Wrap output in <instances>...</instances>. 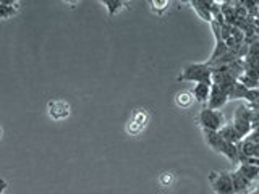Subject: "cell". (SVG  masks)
<instances>
[{
	"instance_id": "obj_1",
	"label": "cell",
	"mask_w": 259,
	"mask_h": 194,
	"mask_svg": "<svg viewBox=\"0 0 259 194\" xmlns=\"http://www.w3.org/2000/svg\"><path fill=\"white\" fill-rule=\"evenodd\" d=\"M238 151V164H254L259 165V137L257 128L253 129L246 137L237 144Z\"/></svg>"
},
{
	"instance_id": "obj_2",
	"label": "cell",
	"mask_w": 259,
	"mask_h": 194,
	"mask_svg": "<svg viewBox=\"0 0 259 194\" xmlns=\"http://www.w3.org/2000/svg\"><path fill=\"white\" fill-rule=\"evenodd\" d=\"M210 76H212V71L207 63H188L186 67L182 70L180 75L177 76V81H182V83H207L210 84Z\"/></svg>"
},
{
	"instance_id": "obj_3",
	"label": "cell",
	"mask_w": 259,
	"mask_h": 194,
	"mask_svg": "<svg viewBox=\"0 0 259 194\" xmlns=\"http://www.w3.org/2000/svg\"><path fill=\"white\" fill-rule=\"evenodd\" d=\"M204 134V141L210 149L215 151L217 154H222L224 157H227L233 164H238V151H237V144H232L229 141L222 139L219 133L214 131H202Z\"/></svg>"
},
{
	"instance_id": "obj_4",
	"label": "cell",
	"mask_w": 259,
	"mask_h": 194,
	"mask_svg": "<svg viewBox=\"0 0 259 194\" xmlns=\"http://www.w3.org/2000/svg\"><path fill=\"white\" fill-rule=\"evenodd\" d=\"M198 123L202 131H214L217 133L225 123V115L222 110H212L207 107H202L198 113Z\"/></svg>"
},
{
	"instance_id": "obj_5",
	"label": "cell",
	"mask_w": 259,
	"mask_h": 194,
	"mask_svg": "<svg viewBox=\"0 0 259 194\" xmlns=\"http://www.w3.org/2000/svg\"><path fill=\"white\" fill-rule=\"evenodd\" d=\"M207 180L214 194H235L230 172H210Z\"/></svg>"
},
{
	"instance_id": "obj_6",
	"label": "cell",
	"mask_w": 259,
	"mask_h": 194,
	"mask_svg": "<svg viewBox=\"0 0 259 194\" xmlns=\"http://www.w3.org/2000/svg\"><path fill=\"white\" fill-rule=\"evenodd\" d=\"M229 101H237V99H245L246 101V105L249 107H256L257 109V101H259V92L257 89H248L243 84H240L238 81L235 83L230 91H229Z\"/></svg>"
},
{
	"instance_id": "obj_7",
	"label": "cell",
	"mask_w": 259,
	"mask_h": 194,
	"mask_svg": "<svg viewBox=\"0 0 259 194\" xmlns=\"http://www.w3.org/2000/svg\"><path fill=\"white\" fill-rule=\"evenodd\" d=\"M190 5L198 13L199 18L206 23L212 21L214 13L219 12V2H215V0H191Z\"/></svg>"
},
{
	"instance_id": "obj_8",
	"label": "cell",
	"mask_w": 259,
	"mask_h": 194,
	"mask_svg": "<svg viewBox=\"0 0 259 194\" xmlns=\"http://www.w3.org/2000/svg\"><path fill=\"white\" fill-rule=\"evenodd\" d=\"M47 113L52 120L62 121V120L70 117L71 107H70V104L63 99H52V101L47 102Z\"/></svg>"
},
{
	"instance_id": "obj_9",
	"label": "cell",
	"mask_w": 259,
	"mask_h": 194,
	"mask_svg": "<svg viewBox=\"0 0 259 194\" xmlns=\"http://www.w3.org/2000/svg\"><path fill=\"white\" fill-rule=\"evenodd\" d=\"M227 102H229V95H227L224 89H221L215 84H210V92L206 102V107L212 110H221Z\"/></svg>"
},
{
	"instance_id": "obj_10",
	"label": "cell",
	"mask_w": 259,
	"mask_h": 194,
	"mask_svg": "<svg viewBox=\"0 0 259 194\" xmlns=\"http://www.w3.org/2000/svg\"><path fill=\"white\" fill-rule=\"evenodd\" d=\"M230 178H232V184H233V192L235 194H246L249 191H253L254 188H257V183L246 180L245 176H241L240 173H237L233 170L230 172Z\"/></svg>"
},
{
	"instance_id": "obj_11",
	"label": "cell",
	"mask_w": 259,
	"mask_h": 194,
	"mask_svg": "<svg viewBox=\"0 0 259 194\" xmlns=\"http://www.w3.org/2000/svg\"><path fill=\"white\" fill-rule=\"evenodd\" d=\"M235 172L240 173L241 176H245L246 180H249V181L257 183V178H259V165H254V164H237V168H235Z\"/></svg>"
},
{
	"instance_id": "obj_12",
	"label": "cell",
	"mask_w": 259,
	"mask_h": 194,
	"mask_svg": "<svg viewBox=\"0 0 259 194\" xmlns=\"http://www.w3.org/2000/svg\"><path fill=\"white\" fill-rule=\"evenodd\" d=\"M237 81L248 89H257V83H259L257 70H243V73L238 76Z\"/></svg>"
},
{
	"instance_id": "obj_13",
	"label": "cell",
	"mask_w": 259,
	"mask_h": 194,
	"mask_svg": "<svg viewBox=\"0 0 259 194\" xmlns=\"http://www.w3.org/2000/svg\"><path fill=\"white\" fill-rule=\"evenodd\" d=\"M210 84H212V83H210ZM210 84H207V83H198V84H194L193 91H191L193 99L196 101V102H199V104H206L207 99H209Z\"/></svg>"
},
{
	"instance_id": "obj_14",
	"label": "cell",
	"mask_w": 259,
	"mask_h": 194,
	"mask_svg": "<svg viewBox=\"0 0 259 194\" xmlns=\"http://www.w3.org/2000/svg\"><path fill=\"white\" fill-rule=\"evenodd\" d=\"M20 4L12 0H0V20H8L18 12Z\"/></svg>"
},
{
	"instance_id": "obj_15",
	"label": "cell",
	"mask_w": 259,
	"mask_h": 194,
	"mask_svg": "<svg viewBox=\"0 0 259 194\" xmlns=\"http://www.w3.org/2000/svg\"><path fill=\"white\" fill-rule=\"evenodd\" d=\"M101 4L105 7L109 16H115L118 12H121L128 5V2H123V0H102Z\"/></svg>"
},
{
	"instance_id": "obj_16",
	"label": "cell",
	"mask_w": 259,
	"mask_h": 194,
	"mask_svg": "<svg viewBox=\"0 0 259 194\" xmlns=\"http://www.w3.org/2000/svg\"><path fill=\"white\" fill-rule=\"evenodd\" d=\"M193 102H194V99H193L191 92H188V91L178 92L177 97H175V104H177L180 109H190L191 105H193Z\"/></svg>"
},
{
	"instance_id": "obj_17",
	"label": "cell",
	"mask_w": 259,
	"mask_h": 194,
	"mask_svg": "<svg viewBox=\"0 0 259 194\" xmlns=\"http://www.w3.org/2000/svg\"><path fill=\"white\" fill-rule=\"evenodd\" d=\"M132 121L144 129V126L148 125V121H149V113L146 110H136L133 113V117H132Z\"/></svg>"
},
{
	"instance_id": "obj_18",
	"label": "cell",
	"mask_w": 259,
	"mask_h": 194,
	"mask_svg": "<svg viewBox=\"0 0 259 194\" xmlns=\"http://www.w3.org/2000/svg\"><path fill=\"white\" fill-rule=\"evenodd\" d=\"M149 5H151V10L154 13H156V15H162L168 8L170 2H168V0H151Z\"/></svg>"
},
{
	"instance_id": "obj_19",
	"label": "cell",
	"mask_w": 259,
	"mask_h": 194,
	"mask_svg": "<svg viewBox=\"0 0 259 194\" xmlns=\"http://www.w3.org/2000/svg\"><path fill=\"white\" fill-rule=\"evenodd\" d=\"M172 180H174L172 173H162V176H160V183L164 186H168L170 183H172Z\"/></svg>"
},
{
	"instance_id": "obj_20",
	"label": "cell",
	"mask_w": 259,
	"mask_h": 194,
	"mask_svg": "<svg viewBox=\"0 0 259 194\" xmlns=\"http://www.w3.org/2000/svg\"><path fill=\"white\" fill-rule=\"evenodd\" d=\"M7 188H8L7 180H5V178H0V194H4Z\"/></svg>"
},
{
	"instance_id": "obj_21",
	"label": "cell",
	"mask_w": 259,
	"mask_h": 194,
	"mask_svg": "<svg viewBox=\"0 0 259 194\" xmlns=\"http://www.w3.org/2000/svg\"><path fill=\"white\" fill-rule=\"evenodd\" d=\"M246 194H259V192H257V188H254L253 191H249V192H246Z\"/></svg>"
},
{
	"instance_id": "obj_22",
	"label": "cell",
	"mask_w": 259,
	"mask_h": 194,
	"mask_svg": "<svg viewBox=\"0 0 259 194\" xmlns=\"http://www.w3.org/2000/svg\"><path fill=\"white\" fill-rule=\"evenodd\" d=\"M0 139H2V128H0Z\"/></svg>"
}]
</instances>
